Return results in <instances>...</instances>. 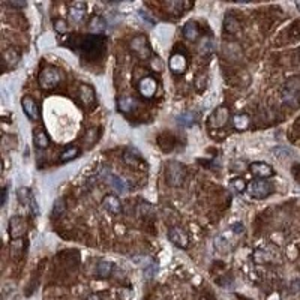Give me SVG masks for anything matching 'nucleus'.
<instances>
[{
	"label": "nucleus",
	"mask_w": 300,
	"mask_h": 300,
	"mask_svg": "<svg viewBox=\"0 0 300 300\" xmlns=\"http://www.w3.org/2000/svg\"><path fill=\"white\" fill-rule=\"evenodd\" d=\"M78 35H74L71 38V47L74 50H80L83 53V56L95 59L98 56V53H102L105 48V38L104 36H80Z\"/></svg>",
	"instance_id": "nucleus-1"
},
{
	"label": "nucleus",
	"mask_w": 300,
	"mask_h": 300,
	"mask_svg": "<svg viewBox=\"0 0 300 300\" xmlns=\"http://www.w3.org/2000/svg\"><path fill=\"white\" fill-rule=\"evenodd\" d=\"M282 101L288 107H297L300 104V78H288L282 87Z\"/></svg>",
	"instance_id": "nucleus-2"
},
{
	"label": "nucleus",
	"mask_w": 300,
	"mask_h": 300,
	"mask_svg": "<svg viewBox=\"0 0 300 300\" xmlns=\"http://www.w3.org/2000/svg\"><path fill=\"white\" fill-rule=\"evenodd\" d=\"M63 80V74L59 68L56 66H45L41 74H39V86L45 90H51L54 87H57L60 84V81Z\"/></svg>",
	"instance_id": "nucleus-3"
},
{
	"label": "nucleus",
	"mask_w": 300,
	"mask_h": 300,
	"mask_svg": "<svg viewBox=\"0 0 300 300\" xmlns=\"http://www.w3.org/2000/svg\"><path fill=\"white\" fill-rule=\"evenodd\" d=\"M185 168L177 161H170L165 167V179L171 186H180L185 180Z\"/></svg>",
	"instance_id": "nucleus-4"
},
{
	"label": "nucleus",
	"mask_w": 300,
	"mask_h": 300,
	"mask_svg": "<svg viewBox=\"0 0 300 300\" xmlns=\"http://www.w3.org/2000/svg\"><path fill=\"white\" fill-rule=\"evenodd\" d=\"M272 191H273L272 183L267 180H263V179L248 183V194H249V197L255 198V200H263V198L269 197L272 194Z\"/></svg>",
	"instance_id": "nucleus-5"
},
{
	"label": "nucleus",
	"mask_w": 300,
	"mask_h": 300,
	"mask_svg": "<svg viewBox=\"0 0 300 300\" xmlns=\"http://www.w3.org/2000/svg\"><path fill=\"white\" fill-rule=\"evenodd\" d=\"M102 176H104L105 182L111 186V189H114L116 192H119V194H126V192L129 191V185H128V182H126L123 177H120V176L111 173L110 170H108V171L104 170V171H102Z\"/></svg>",
	"instance_id": "nucleus-6"
},
{
	"label": "nucleus",
	"mask_w": 300,
	"mask_h": 300,
	"mask_svg": "<svg viewBox=\"0 0 300 300\" xmlns=\"http://www.w3.org/2000/svg\"><path fill=\"white\" fill-rule=\"evenodd\" d=\"M129 47H131V50H132L137 56H140L141 59H147V57L150 56V45H149V41H147V38H146L144 35L135 36V38L131 41Z\"/></svg>",
	"instance_id": "nucleus-7"
},
{
	"label": "nucleus",
	"mask_w": 300,
	"mask_h": 300,
	"mask_svg": "<svg viewBox=\"0 0 300 300\" xmlns=\"http://www.w3.org/2000/svg\"><path fill=\"white\" fill-rule=\"evenodd\" d=\"M158 90V83L153 77H144L138 84V92L144 98H153Z\"/></svg>",
	"instance_id": "nucleus-8"
},
{
	"label": "nucleus",
	"mask_w": 300,
	"mask_h": 300,
	"mask_svg": "<svg viewBox=\"0 0 300 300\" xmlns=\"http://www.w3.org/2000/svg\"><path fill=\"white\" fill-rule=\"evenodd\" d=\"M26 233V221L21 216H12L9 219V236L14 240H18Z\"/></svg>",
	"instance_id": "nucleus-9"
},
{
	"label": "nucleus",
	"mask_w": 300,
	"mask_h": 300,
	"mask_svg": "<svg viewBox=\"0 0 300 300\" xmlns=\"http://www.w3.org/2000/svg\"><path fill=\"white\" fill-rule=\"evenodd\" d=\"M17 195H18V201L23 206L30 207V210H32L33 215H39L38 203H36V200H35V197H33V194H32V191L29 188H20L18 192H17Z\"/></svg>",
	"instance_id": "nucleus-10"
},
{
	"label": "nucleus",
	"mask_w": 300,
	"mask_h": 300,
	"mask_svg": "<svg viewBox=\"0 0 300 300\" xmlns=\"http://www.w3.org/2000/svg\"><path fill=\"white\" fill-rule=\"evenodd\" d=\"M168 239L176 245V246H179V248H188V245H189V237H188V234L180 228V227H173V228H170L168 230Z\"/></svg>",
	"instance_id": "nucleus-11"
},
{
	"label": "nucleus",
	"mask_w": 300,
	"mask_h": 300,
	"mask_svg": "<svg viewBox=\"0 0 300 300\" xmlns=\"http://www.w3.org/2000/svg\"><path fill=\"white\" fill-rule=\"evenodd\" d=\"M251 173L258 177V179H269L275 174V170L272 168V165L266 164V162H252L251 167H249Z\"/></svg>",
	"instance_id": "nucleus-12"
},
{
	"label": "nucleus",
	"mask_w": 300,
	"mask_h": 300,
	"mask_svg": "<svg viewBox=\"0 0 300 300\" xmlns=\"http://www.w3.org/2000/svg\"><path fill=\"white\" fill-rule=\"evenodd\" d=\"M170 69H171V72L173 74H177V75H180V74H183L185 71H186V68H188V60H186V57H185V54H182V53H174L171 57H170Z\"/></svg>",
	"instance_id": "nucleus-13"
},
{
	"label": "nucleus",
	"mask_w": 300,
	"mask_h": 300,
	"mask_svg": "<svg viewBox=\"0 0 300 300\" xmlns=\"http://www.w3.org/2000/svg\"><path fill=\"white\" fill-rule=\"evenodd\" d=\"M78 93H80V99H81V102H83L84 107L92 108V107L95 105V102H96V93H95V90H93L92 86H89V84H81Z\"/></svg>",
	"instance_id": "nucleus-14"
},
{
	"label": "nucleus",
	"mask_w": 300,
	"mask_h": 300,
	"mask_svg": "<svg viewBox=\"0 0 300 300\" xmlns=\"http://www.w3.org/2000/svg\"><path fill=\"white\" fill-rule=\"evenodd\" d=\"M21 107L24 114L30 119V120H38L39 119V107L36 104V101H33L32 98L26 96L21 99Z\"/></svg>",
	"instance_id": "nucleus-15"
},
{
	"label": "nucleus",
	"mask_w": 300,
	"mask_h": 300,
	"mask_svg": "<svg viewBox=\"0 0 300 300\" xmlns=\"http://www.w3.org/2000/svg\"><path fill=\"white\" fill-rule=\"evenodd\" d=\"M228 122V110L225 107L216 108V111L210 116V126L212 128H222Z\"/></svg>",
	"instance_id": "nucleus-16"
},
{
	"label": "nucleus",
	"mask_w": 300,
	"mask_h": 300,
	"mask_svg": "<svg viewBox=\"0 0 300 300\" xmlns=\"http://www.w3.org/2000/svg\"><path fill=\"white\" fill-rule=\"evenodd\" d=\"M102 206H104V209H105L108 213H111V215H119V213H122V203H120V200H119L116 195H113V194L104 197Z\"/></svg>",
	"instance_id": "nucleus-17"
},
{
	"label": "nucleus",
	"mask_w": 300,
	"mask_h": 300,
	"mask_svg": "<svg viewBox=\"0 0 300 300\" xmlns=\"http://www.w3.org/2000/svg\"><path fill=\"white\" fill-rule=\"evenodd\" d=\"M84 14H86V3L84 2H75L72 3L71 9H69V17L72 21L78 23L84 18Z\"/></svg>",
	"instance_id": "nucleus-18"
},
{
	"label": "nucleus",
	"mask_w": 300,
	"mask_h": 300,
	"mask_svg": "<svg viewBox=\"0 0 300 300\" xmlns=\"http://www.w3.org/2000/svg\"><path fill=\"white\" fill-rule=\"evenodd\" d=\"M183 36L188 39V41H197L198 36H200V27L195 21H188L183 27Z\"/></svg>",
	"instance_id": "nucleus-19"
},
{
	"label": "nucleus",
	"mask_w": 300,
	"mask_h": 300,
	"mask_svg": "<svg viewBox=\"0 0 300 300\" xmlns=\"http://www.w3.org/2000/svg\"><path fill=\"white\" fill-rule=\"evenodd\" d=\"M33 143L38 149H47L50 146V140H48V135L45 134L44 129L38 128L33 131Z\"/></svg>",
	"instance_id": "nucleus-20"
},
{
	"label": "nucleus",
	"mask_w": 300,
	"mask_h": 300,
	"mask_svg": "<svg viewBox=\"0 0 300 300\" xmlns=\"http://www.w3.org/2000/svg\"><path fill=\"white\" fill-rule=\"evenodd\" d=\"M105 29H107V23H105V20H104L102 17H99V15H95V17L90 20V23H89V30H90L92 33L99 35V33H102Z\"/></svg>",
	"instance_id": "nucleus-21"
},
{
	"label": "nucleus",
	"mask_w": 300,
	"mask_h": 300,
	"mask_svg": "<svg viewBox=\"0 0 300 300\" xmlns=\"http://www.w3.org/2000/svg\"><path fill=\"white\" fill-rule=\"evenodd\" d=\"M18 60H20V54H18L15 50L9 48V50H5V51H3V63H5V69L15 66V65L18 63Z\"/></svg>",
	"instance_id": "nucleus-22"
},
{
	"label": "nucleus",
	"mask_w": 300,
	"mask_h": 300,
	"mask_svg": "<svg viewBox=\"0 0 300 300\" xmlns=\"http://www.w3.org/2000/svg\"><path fill=\"white\" fill-rule=\"evenodd\" d=\"M224 29H225V32H228L230 35H236V33L240 32V24L233 15H227V17H225V21H224Z\"/></svg>",
	"instance_id": "nucleus-23"
},
{
	"label": "nucleus",
	"mask_w": 300,
	"mask_h": 300,
	"mask_svg": "<svg viewBox=\"0 0 300 300\" xmlns=\"http://www.w3.org/2000/svg\"><path fill=\"white\" fill-rule=\"evenodd\" d=\"M251 125V120H249V116L248 114H237L233 117V126L237 129V131H246Z\"/></svg>",
	"instance_id": "nucleus-24"
},
{
	"label": "nucleus",
	"mask_w": 300,
	"mask_h": 300,
	"mask_svg": "<svg viewBox=\"0 0 300 300\" xmlns=\"http://www.w3.org/2000/svg\"><path fill=\"white\" fill-rule=\"evenodd\" d=\"M80 153V149L77 146H69L68 149H65L63 152L60 153V161L62 162H69L72 159H75Z\"/></svg>",
	"instance_id": "nucleus-25"
},
{
	"label": "nucleus",
	"mask_w": 300,
	"mask_h": 300,
	"mask_svg": "<svg viewBox=\"0 0 300 300\" xmlns=\"http://www.w3.org/2000/svg\"><path fill=\"white\" fill-rule=\"evenodd\" d=\"M117 105H119V110H120V111L129 113V111H132V110L135 108L137 102H135V99L131 98V96H122V98L119 99Z\"/></svg>",
	"instance_id": "nucleus-26"
},
{
	"label": "nucleus",
	"mask_w": 300,
	"mask_h": 300,
	"mask_svg": "<svg viewBox=\"0 0 300 300\" xmlns=\"http://www.w3.org/2000/svg\"><path fill=\"white\" fill-rule=\"evenodd\" d=\"M158 141H159V146H161V149L162 150H165V152H170V150L173 149V146H174V138L171 137V134H162L159 138H158Z\"/></svg>",
	"instance_id": "nucleus-27"
},
{
	"label": "nucleus",
	"mask_w": 300,
	"mask_h": 300,
	"mask_svg": "<svg viewBox=\"0 0 300 300\" xmlns=\"http://www.w3.org/2000/svg\"><path fill=\"white\" fill-rule=\"evenodd\" d=\"M123 159H125V162H126L128 165H131V167H137V168L141 167V158H140L138 155H134L132 150H126L125 155H123Z\"/></svg>",
	"instance_id": "nucleus-28"
},
{
	"label": "nucleus",
	"mask_w": 300,
	"mask_h": 300,
	"mask_svg": "<svg viewBox=\"0 0 300 300\" xmlns=\"http://www.w3.org/2000/svg\"><path fill=\"white\" fill-rule=\"evenodd\" d=\"M113 272V264L110 261H101L96 267V275L101 278H108Z\"/></svg>",
	"instance_id": "nucleus-29"
},
{
	"label": "nucleus",
	"mask_w": 300,
	"mask_h": 300,
	"mask_svg": "<svg viewBox=\"0 0 300 300\" xmlns=\"http://www.w3.org/2000/svg\"><path fill=\"white\" fill-rule=\"evenodd\" d=\"M179 123L183 125V126H192L197 120V114L192 113V111H186V113H182L179 117H177Z\"/></svg>",
	"instance_id": "nucleus-30"
},
{
	"label": "nucleus",
	"mask_w": 300,
	"mask_h": 300,
	"mask_svg": "<svg viewBox=\"0 0 300 300\" xmlns=\"http://www.w3.org/2000/svg\"><path fill=\"white\" fill-rule=\"evenodd\" d=\"M198 50H200V53H201V54H204V56L210 54V53L213 51V41H212L210 38H204V39L201 41V44H200Z\"/></svg>",
	"instance_id": "nucleus-31"
},
{
	"label": "nucleus",
	"mask_w": 300,
	"mask_h": 300,
	"mask_svg": "<svg viewBox=\"0 0 300 300\" xmlns=\"http://www.w3.org/2000/svg\"><path fill=\"white\" fill-rule=\"evenodd\" d=\"M231 186H233L237 192H243L245 189H248V183H246L242 177H236V179H233Z\"/></svg>",
	"instance_id": "nucleus-32"
},
{
	"label": "nucleus",
	"mask_w": 300,
	"mask_h": 300,
	"mask_svg": "<svg viewBox=\"0 0 300 300\" xmlns=\"http://www.w3.org/2000/svg\"><path fill=\"white\" fill-rule=\"evenodd\" d=\"M54 30L60 35L68 32V24L63 20H54Z\"/></svg>",
	"instance_id": "nucleus-33"
},
{
	"label": "nucleus",
	"mask_w": 300,
	"mask_h": 300,
	"mask_svg": "<svg viewBox=\"0 0 300 300\" xmlns=\"http://www.w3.org/2000/svg\"><path fill=\"white\" fill-rule=\"evenodd\" d=\"M63 210H65V200H63V198H60V200H57V201H56V204H54L53 216H60V215L63 213Z\"/></svg>",
	"instance_id": "nucleus-34"
},
{
	"label": "nucleus",
	"mask_w": 300,
	"mask_h": 300,
	"mask_svg": "<svg viewBox=\"0 0 300 300\" xmlns=\"http://www.w3.org/2000/svg\"><path fill=\"white\" fill-rule=\"evenodd\" d=\"M150 65H152V68L155 69V71H162V68H164V65H162V62H161V59L159 57H153L152 60H150Z\"/></svg>",
	"instance_id": "nucleus-35"
},
{
	"label": "nucleus",
	"mask_w": 300,
	"mask_h": 300,
	"mask_svg": "<svg viewBox=\"0 0 300 300\" xmlns=\"http://www.w3.org/2000/svg\"><path fill=\"white\" fill-rule=\"evenodd\" d=\"M138 15L141 17V20H144V21H147L149 24H155V20L150 17L146 11H138Z\"/></svg>",
	"instance_id": "nucleus-36"
},
{
	"label": "nucleus",
	"mask_w": 300,
	"mask_h": 300,
	"mask_svg": "<svg viewBox=\"0 0 300 300\" xmlns=\"http://www.w3.org/2000/svg\"><path fill=\"white\" fill-rule=\"evenodd\" d=\"M6 5L11 6V8H24V6H26V2H8Z\"/></svg>",
	"instance_id": "nucleus-37"
},
{
	"label": "nucleus",
	"mask_w": 300,
	"mask_h": 300,
	"mask_svg": "<svg viewBox=\"0 0 300 300\" xmlns=\"http://www.w3.org/2000/svg\"><path fill=\"white\" fill-rule=\"evenodd\" d=\"M6 197H8V192H6V188H3V191H2V204L6 203Z\"/></svg>",
	"instance_id": "nucleus-38"
},
{
	"label": "nucleus",
	"mask_w": 300,
	"mask_h": 300,
	"mask_svg": "<svg viewBox=\"0 0 300 300\" xmlns=\"http://www.w3.org/2000/svg\"><path fill=\"white\" fill-rule=\"evenodd\" d=\"M87 300H101V294H92L87 297Z\"/></svg>",
	"instance_id": "nucleus-39"
},
{
	"label": "nucleus",
	"mask_w": 300,
	"mask_h": 300,
	"mask_svg": "<svg viewBox=\"0 0 300 300\" xmlns=\"http://www.w3.org/2000/svg\"><path fill=\"white\" fill-rule=\"evenodd\" d=\"M297 8H299V9H300V2H299V3H297Z\"/></svg>",
	"instance_id": "nucleus-40"
}]
</instances>
